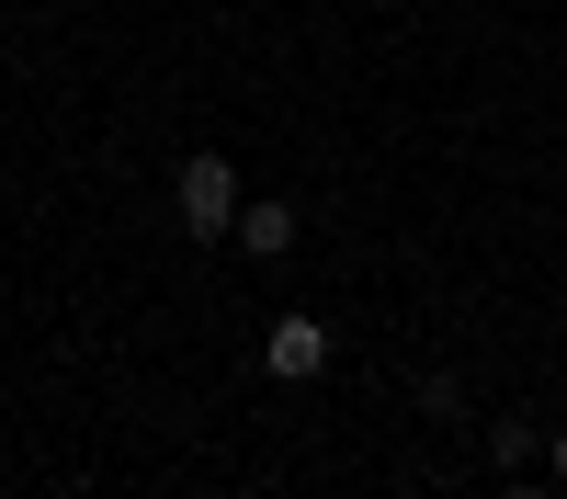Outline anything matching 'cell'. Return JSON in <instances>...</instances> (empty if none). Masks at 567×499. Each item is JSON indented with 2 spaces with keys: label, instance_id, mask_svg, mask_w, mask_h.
Wrapping results in <instances>:
<instances>
[{
  "label": "cell",
  "instance_id": "1",
  "mask_svg": "<svg viewBox=\"0 0 567 499\" xmlns=\"http://www.w3.org/2000/svg\"><path fill=\"white\" fill-rule=\"evenodd\" d=\"M171 205H182V227H194V239H227V227H239V170H227L216 148H205V159H182Z\"/></svg>",
  "mask_w": 567,
  "mask_h": 499
},
{
  "label": "cell",
  "instance_id": "2",
  "mask_svg": "<svg viewBox=\"0 0 567 499\" xmlns=\"http://www.w3.org/2000/svg\"><path fill=\"white\" fill-rule=\"evenodd\" d=\"M261 363H272L284 386H318V375H329V330H318V318H272V341H261Z\"/></svg>",
  "mask_w": 567,
  "mask_h": 499
},
{
  "label": "cell",
  "instance_id": "3",
  "mask_svg": "<svg viewBox=\"0 0 567 499\" xmlns=\"http://www.w3.org/2000/svg\"><path fill=\"white\" fill-rule=\"evenodd\" d=\"M239 239L261 261H284V250H296V205H239Z\"/></svg>",
  "mask_w": 567,
  "mask_h": 499
},
{
  "label": "cell",
  "instance_id": "4",
  "mask_svg": "<svg viewBox=\"0 0 567 499\" xmlns=\"http://www.w3.org/2000/svg\"><path fill=\"white\" fill-rule=\"evenodd\" d=\"M545 477H556V488H567V432H556V443H545Z\"/></svg>",
  "mask_w": 567,
  "mask_h": 499
},
{
  "label": "cell",
  "instance_id": "5",
  "mask_svg": "<svg viewBox=\"0 0 567 499\" xmlns=\"http://www.w3.org/2000/svg\"><path fill=\"white\" fill-rule=\"evenodd\" d=\"M499 499H556V477H523V488H499Z\"/></svg>",
  "mask_w": 567,
  "mask_h": 499
}]
</instances>
